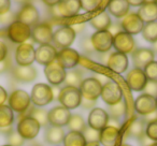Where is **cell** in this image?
<instances>
[{
    "label": "cell",
    "instance_id": "680465c9",
    "mask_svg": "<svg viewBox=\"0 0 157 146\" xmlns=\"http://www.w3.org/2000/svg\"><path fill=\"white\" fill-rule=\"evenodd\" d=\"M85 146H99V142H90V143H86Z\"/></svg>",
    "mask_w": 157,
    "mask_h": 146
},
{
    "label": "cell",
    "instance_id": "11a10c76",
    "mask_svg": "<svg viewBox=\"0 0 157 146\" xmlns=\"http://www.w3.org/2000/svg\"><path fill=\"white\" fill-rule=\"evenodd\" d=\"M84 26H85L84 24H76V25H73V26H70V27H71V28L74 30V32L76 33V32H78V31H81L82 29H84Z\"/></svg>",
    "mask_w": 157,
    "mask_h": 146
},
{
    "label": "cell",
    "instance_id": "4fadbf2b",
    "mask_svg": "<svg viewBox=\"0 0 157 146\" xmlns=\"http://www.w3.org/2000/svg\"><path fill=\"white\" fill-rule=\"evenodd\" d=\"M109 119L110 116L107 113V111H105L103 109H100V107H94L90 111V115H88V127L100 132L105 127H108Z\"/></svg>",
    "mask_w": 157,
    "mask_h": 146
},
{
    "label": "cell",
    "instance_id": "94428289",
    "mask_svg": "<svg viewBox=\"0 0 157 146\" xmlns=\"http://www.w3.org/2000/svg\"><path fill=\"white\" fill-rule=\"evenodd\" d=\"M150 146H157V142H154V143H152Z\"/></svg>",
    "mask_w": 157,
    "mask_h": 146
},
{
    "label": "cell",
    "instance_id": "2e32d148",
    "mask_svg": "<svg viewBox=\"0 0 157 146\" xmlns=\"http://www.w3.org/2000/svg\"><path fill=\"white\" fill-rule=\"evenodd\" d=\"M71 117V113L68 109L63 107H55L48 112V124L51 126L61 127L67 126Z\"/></svg>",
    "mask_w": 157,
    "mask_h": 146
},
{
    "label": "cell",
    "instance_id": "c3c4849f",
    "mask_svg": "<svg viewBox=\"0 0 157 146\" xmlns=\"http://www.w3.org/2000/svg\"><path fill=\"white\" fill-rule=\"evenodd\" d=\"M82 46H83V48L86 51V52H93L94 51V47H93V45H92V42H90V39H85L83 42H82V44H81Z\"/></svg>",
    "mask_w": 157,
    "mask_h": 146
},
{
    "label": "cell",
    "instance_id": "7a4b0ae2",
    "mask_svg": "<svg viewBox=\"0 0 157 146\" xmlns=\"http://www.w3.org/2000/svg\"><path fill=\"white\" fill-rule=\"evenodd\" d=\"M80 9V0H63L51 8V13L55 17H72L78 13Z\"/></svg>",
    "mask_w": 157,
    "mask_h": 146
},
{
    "label": "cell",
    "instance_id": "ee69618b",
    "mask_svg": "<svg viewBox=\"0 0 157 146\" xmlns=\"http://www.w3.org/2000/svg\"><path fill=\"white\" fill-rule=\"evenodd\" d=\"M144 92L148 96H152L154 98L157 97V81H147L145 87H144Z\"/></svg>",
    "mask_w": 157,
    "mask_h": 146
},
{
    "label": "cell",
    "instance_id": "74e56055",
    "mask_svg": "<svg viewBox=\"0 0 157 146\" xmlns=\"http://www.w3.org/2000/svg\"><path fill=\"white\" fill-rule=\"evenodd\" d=\"M30 117L36 119L40 124L41 127H46L48 125V112L43 109H33L30 113Z\"/></svg>",
    "mask_w": 157,
    "mask_h": 146
},
{
    "label": "cell",
    "instance_id": "f907efd6",
    "mask_svg": "<svg viewBox=\"0 0 157 146\" xmlns=\"http://www.w3.org/2000/svg\"><path fill=\"white\" fill-rule=\"evenodd\" d=\"M143 120L145 122L146 125H147L148 122H154V120H157V111H155V112H153V113L146 115L145 117L143 118Z\"/></svg>",
    "mask_w": 157,
    "mask_h": 146
},
{
    "label": "cell",
    "instance_id": "bcb514c9",
    "mask_svg": "<svg viewBox=\"0 0 157 146\" xmlns=\"http://www.w3.org/2000/svg\"><path fill=\"white\" fill-rule=\"evenodd\" d=\"M8 56V46L3 41H0V61L7 59Z\"/></svg>",
    "mask_w": 157,
    "mask_h": 146
},
{
    "label": "cell",
    "instance_id": "db71d44e",
    "mask_svg": "<svg viewBox=\"0 0 157 146\" xmlns=\"http://www.w3.org/2000/svg\"><path fill=\"white\" fill-rule=\"evenodd\" d=\"M9 66H10V63L7 59L3 60V61H0V74L7 71V70L9 69Z\"/></svg>",
    "mask_w": 157,
    "mask_h": 146
},
{
    "label": "cell",
    "instance_id": "d4e9b609",
    "mask_svg": "<svg viewBox=\"0 0 157 146\" xmlns=\"http://www.w3.org/2000/svg\"><path fill=\"white\" fill-rule=\"evenodd\" d=\"M143 23L157 22V2L156 1H143V5L137 12Z\"/></svg>",
    "mask_w": 157,
    "mask_h": 146
},
{
    "label": "cell",
    "instance_id": "e575fe53",
    "mask_svg": "<svg viewBox=\"0 0 157 146\" xmlns=\"http://www.w3.org/2000/svg\"><path fill=\"white\" fill-rule=\"evenodd\" d=\"M67 126L70 129V131H74V132H80V133H83V131L86 128V125L83 117L81 115H78V114L71 115Z\"/></svg>",
    "mask_w": 157,
    "mask_h": 146
},
{
    "label": "cell",
    "instance_id": "7c38bea8",
    "mask_svg": "<svg viewBox=\"0 0 157 146\" xmlns=\"http://www.w3.org/2000/svg\"><path fill=\"white\" fill-rule=\"evenodd\" d=\"M53 29L48 23H40L31 29V38L40 45L50 44L53 41Z\"/></svg>",
    "mask_w": 157,
    "mask_h": 146
},
{
    "label": "cell",
    "instance_id": "f5cc1de1",
    "mask_svg": "<svg viewBox=\"0 0 157 146\" xmlns=\"http://www.w3.org/2000/svg\"><path fill=\"white\" fill-rule=\"evenodd\" d=\"M151 144H152V140H150L147 137H146V134L142 135L141 137H140V145L141 146H150Z\"/></svg>",
    "mask_w": 157,
    "mask_h": 146
},
{
    "label": "cell",
    "instance_id": "83f0119b",
    "mask_svg": "<svg viewBox=\"0 0 157 146\" xmlns=\"http://www.w3.org/2000/svg\"><path fill=\"white\" fill-rule=\"evenodd\" d=\"M120 130L116 127L108 126L99 132V143L105 146H115Z\"/></svg>",
    "mask_w": 157,
    "mask_h": 146
},
{
    "label": "cell",
    "instance_id": "d590c367",
    "mask_svg": "<svg viewBox=\"0 0 157 146\" xmlns=\"http://www.w3.org/2000/svg\"><path fill=\"white\" fill-rule=\"evenodd\" d=\"M142 36L147 42L154 43L157 41V22L145 24L142 30Z\"/></svg>",
    "mask_w": 157,
    "mask_h": 146
},
{
    "label": "cell",
    "instance_id": "b9f144b4",
    "mask_svg": "<svg viewBox=\"0 0 157 146\" xmlns=\"http://www.w3.org/2000/svg\"><path fill=\"white\" fill-rule=\"evenodd\" d=\"M145 134L150 140L157 142V120L148 122V124L146 125Z\"/></svg>",
    "mask_w": 157,
    "mask_h": 146
},
{
    "label": "cell",
    "instance_id": "4316f807",
    "mask_svg": "<svg viewBox=\"0 0 157 146\" xmlns=\"http://www.w3.org/2000/svg\"><path fill=\"white\" fill-rule=\"evenodd\" d=\"M129 3L127 0H111L108 2L109 12L117 18H124L128 14Z\"/></svg>",
    "mask_w": 157,
    "mask_h": 146
},
{
    "label": "cell",
    "instance_id": "836d02e7",
    "mask_svg": "<svg viewBox=\"0 0 157 146\" xmlns=\"http://www.w3.org/2000/svg\"><path fill=\"white\" fill-rule=\"evenodd\" d=\"M83 82V77L82 72L78 70H70L66 73V79L63 83L67 84V86H72V87L78 88L81 86V83Z\"/></svg>",
    "mask_w": 157,
    "mask_h": 146
},
{
    "label": "cell",
    "instance_id": "9f6ffc18",
    "mask_svg": "<svg viewBox=\"0 0 157 146\" xmlns=\"http://www.w3.org/2000/svg\"><path fill=\"white\" fill-rule=\"evenodd\" d=\"M128 3H129V7H130V6H132V7H141V6L143 5V1H140V0H138V1L131 0V1H128Z\"/></svg>",
    "mask_w": 157,
    "mask_h": 146
},
{
    "label": "cell",
    "instance_id": "e0dca14e",
    "mask_svg": "<svg viewBox=\"0 0 157 146\" xmlns=\"http://www.w3.org/2000/svg\"><path fill=\"white\" fill-rule=\"evenodd\" d=\"M135 39L132 38V36L128 35L124 31L113 37V47L118 53L125 55L132 53L135 51Z\"/></svg>",
    "mask_w": 157,
    "mask_h": 146
},
{
    "label": "cell",
    "instance_id": "277c9868",
    "mask_svg": "<svg viewBox=\"0 0 157 146\" xmlns=\"http://www.w3.org/2000/svg\"><path fill=\"white\" fill-rule=\"evenodd\" d=\"M7 35L8 38L14 43H26L27 40L31 38V27L18 22V21H14L8 27Z\"/></svg>",
    "mask_w": 157,
    "mask_h": 146
},
{
    "label": "cell",
    "instance_id": "5b68a950",
    "mask_svg": "<svg viewBox=\"0 0 157 146\" xmlns=\"http://www.w3.org/2000/svg\"><path fill=\"white\" fill-rule=\"evenodd\" d=\"M78 89L81 92L82 98L96 101L101 95L102 84L96 77H88V79L83 80Z\"/></svg>",
    "mask_w": 157,
    "mask_h": 146
},
{
    "label": "cell",
    "instance_id": "f1b7e54d",
    "mask_svg": "<svg viewBox=\"0 0 157 146\" xmlns=\"http://www.w3.org/2000/svg\"><path fill=\"white\" fill-rule=\"evenodd\" d=\"M66 133L63 128L55 126H48L44 133V140L48 144H59L63 141Z\"/></svg>",
    "mask_w": 157,
    "mask_h": 146
},
{
    "label": "cell",
    "instance_id": "8992f818",
    "mask_svg": "<svg viewBox=\"0 0 157 146\" xmlns=\"http://www.w3.org/2000/svg\"><path fill=\"white\" fill-rule=\"evenodd\" d=\"M40 124L30 116H25L17 125V132L24 140H33L39 134Z\"/></svg>",
    "mask_w": 157,
    "mask_h": 146
},
{
    "label": "cell",
    "instance_id": "681fc988",
    "mask_svg": "<svg viewBox=\"0 0 157 146\" xmlns=\"http://www.w3.org/2000/svg\"><path fill=\"white\" fill-rule=\"evenodd\" d=\"M95 103H96V101H92V100H88V99H84V98H82V101H81V105L84 107V109L94 107Z\"/></svg>",
    "mask_w": 157,
    "mask_h": 146
},
{
    "label": "cell",
    "instance_id": "7402d4cb",
    "mask_svg": "<svg viewBox=\"0 0 157 146\" xmlns=\"http://www.w3.org/2000/svg\"><path fill=\"white\" fill-rule=\"evenodd\" d=\"M57 50L51 44L40 45L36 50V61L42 66H46L54 61L57 57Z\"/></svg>",
    "mask_w": 157,
    "mask_h": 146
},
{
    "label": "cell",
    "instance_id": "7bdbcfd3",
    "mask_svg": "<svg viewBox=\"0 0 157 146\" xmlns=\"http://www.w3.org/2000/svg\"><path fill=\"white\" fill-rule=\"evenodd\" d=\"M80 3H81V8L83 10L87 12H92L98 8L100 2L96 1V0H80Z\"/></svg>",
    "mask_w": 157,
    "mask_h": 146
},
{
    "label": "cell",
    "instance_id": "44dd1931",
    "mask_svg": "<svg viewBox=\"0 0 157 146\" xmlns=\"http://www.w3.org/2000/svg\"><path fill=\"white\" fill-rule=\"evenodd\" d=\"M135 110L140 115L146 116L153 112L157 111L156 98L148 96L146 94H142L135 100Z\"/></svg>",
    "mask_w": 157,
    "mask_h": 146
},
{
    "label": "cell",
    "instance_id": "f35d334b",
    "mask_svg": "<svg viewBox=\"0 0 157 146\" xmlns=\"http://www.w3.org/2000/svg\"><path fill=\"white\" fill-rule=\"evenodd\" d=\"M147 81H157V61H152L143 68Z\"/></svg>",
    "mask_w": 157,
    "mask_h": 146
},
{
    "label": "cell",
    "instance_id": "5bb4252c",
    "mask_svg": "<svg viewBox=\"0 0 157 146\" xmlns=\"http://www.w3.org/2000/svg\"><path fill=\"white\" fill-rule=\"evenodd\" d=\"M15 60L18 66L26 67L31 66L33 61H36V50L29 43H23L16 47Z\"/></svg>",
    "mask_w": 157,
    "mask_h": 146
},
{
    "label": "cell",
    "instance_id": "7dc6e473",
    "mask_svg": "<svg viewBox=\"0 0 157 146\" xmlns=\"http://www.w3.org/2000/svg\"><path fill=\"white\" fill-rule=\"evenodd\" d=\"M8 100V92L2 86H0V107L5 105V102Z\"/></svg>",
    "mask_w": 157,
    "mask_h": 146
},
{
    "label": "cell",
    "instance_id": "d6a6232c",
    "mask_svg": "<svg viewBox=\"0 0 157 146\" xmlns=\"http://www.w3.org/2000/svg\"><path fill=\"white\" fill-rule=\"evenodd\" d=\"M145 130H146V124L143 119H136L133 120L132 122L130 124L128 128V134L130 137H140L142 135L145 134Z\"/></svg>",
    "mask_w": 157,
    "mask_h": 146
},
{
    "label": "cell",
    "instance_id": "6da1fadb",
    "mask_svg": "<svg viewBox=\"0 0 157 146\" xmlns=\"http://www.w3.org/2000/svg\"><path fill=\"white\" fill-rule=\"evenodd\" d=\"M58 101L61 103L63 107L70 110L76 109L81 105L82 95L80 89L72 86H65L61 88L58 95Z\"/></svg>",
    "mask_w": 157,
    "mask_h": 146
},
{
    "label": "cell",
    "instance_id": "6125c7cd",
    "mask_svg": "<svg viewBox=\"0 0 157 146\" xmlns=\"http://www.w3.org/2000/svg\"><path fill=\"white\" fill-rule=\"evenodd\" d=\"M122 146H131V145H129V144H123Z\"/></svg>",
    "mask_w": 157,
    "mask_h": 146
},
{
    "label": "cell",
    "instance_id": "60d3db41",
    "mask_svg": "<svg viewBox=\"0 0 157 146\" xmlns=\"http://www.w3.org/2000/svg\"><path fill=\"white\" fill-rule=\"evenodd\" d=\"M24 144V139L18 134L17 131H12L8 134V145L10 146H22Z\"/></svg>",
    "mask_w": 157,
    "mask_h": 146
},
{
    "label": "cell",
    "instance_id": "816d5d0a",
    "mask_svg": "<svg viewBox=\"0 0 157 146\" xmlns=\"http://www.w3.org/2000/svg\"><path fill=\"white\" fill-rule=\"evenodd\" d=\"M12 18H13V15H12L10 12H8V13L3 14V15H0V23H1V24H5V23L10 22Z\"/></svg>",
    "mask_w": 157,
    "mask_h": 146
},
{
    "label": "cell",
    "instance_id": "3957f363",
    "mask_svg": "<svg viewBox=\"0 0 157 146\" xmlns=\"http://www.w3.org/2000/svg\"><path fill=\"white\" fill-rule=\"evenodd\" d=\"M31 102L37 107H44L51 103L54 99V92L51 86L43 83L36 84L31 90Z\"/></svg>",
    "mask_w": 157,
    "mask_h": 146
},
{
    "label": "cell",
    "instance_id": "603a6c76",
    "mask_svg": "<svg viewBox=\"0 0 157 146\" xmlns=\"http://www.w3.org/2000/svg\"><path fill=\"white\" fill-rule=\"evenodd\" d=\"M107 66L115 73H124L128 68V58L125 54L114 52L110 54Z\"/></svg>",
    "mask_w": 157,
    "mask_h": 146
},
{
    "label": "cell",
    "instance_id": "9a60e30c",
    "mask_svg": "<svg viewBox=\"0 0 157 146\" xmlns=\"http://www.w3.org/2000/svg\"><path fill=\"white\" fill-rule=\"evenodd\" d=\"M121 27H122L123 31L130 36L137 35L139 32H142L144 27V23L141 21V18L139 17L136 12H131L128 13L123 21L120 23Z\"/></svg>",
    "mask_w": 157,
    "mask_h": 146
},
{
    "label": "cell",
    "instance_id": "d6986e66",
    "mask_svg": "<svg viewBox=\"0 0 157 146\" xmlns=\"http://www.w3.org/2000/svg\"><path fill=\"white\" fill-rule=\"evenodd\" d=\"M127 85L129 86L131 90L133 92H141L144 89L146 83H147V79H146L145 74L142 69H138V68H133L128 72V74L126 77Z\"/></svg>",
    "mask_w": 157,
    "mask_h": 146
},
{
    "label": "cell",
    "instance_id": "ab89813d",
    "mask_svg": "<svg viewBox=\"0 0 157 146\" xmlns=\"http://www.w3.org/2000/svg\"><path fill=\"white\" fill-rule=\"evenodd\" d=\"M82 134H83L86 143H90V142H99V131L94 130L90 127L86 126L85 130L83 131Z\"/></svg>",
    "mask_w": 157,
    "mask_h": 146
},
{
    "label": "cell",
    "instance_id": "8d00e7d4",
    "mask_svg": "<svg viewBox=\"0 0 157 146\" xmlns=\"http://www.w3.org/2000/svg\"><path fill=\"white\" fill-rule=\"evenodd\" d=\"M126 112V105H125L124 101H121V102L116 103L114 105L109 107V111L107 112L109 114L110 118H114V119H118L121 118Z\"/></svg>",
    "mask_w": 157,
    "mask_h": 146
},
{
    "label": "cell",
    "instance_id": "f546056e",
    "mask_svg": "<svg viewBox=\"0 0 157 146\" xmlns=\"http://www.w3.org/2000/svg\"><path fill=\"white\" fill-rule=\"evenodd\" d=\"M111 18H110L109 14L107 12H101L98 15L94 16L93 18H90V24L96 29L97 31L101 30H108L111 26Z\"/></svg>",
    "mask_w": 157,
    "mask_h": 146
},
{
    "label": "cell",
    "instance_id": "52a82bcc",
    "mask_svg": "<svg viewBox=\"0 0 157 146\" xmlns=\"http://www.w3.org/2000/svg\"><path fill=\"white\" fill-rule=\"evenodd\" d=\"M90 42L94 47V51L97 53H105L109 52L113 46V36L110 33L109 30H101L96 31L90 37Z\"/></svg>",
    "mask_w": 157,
    "mask_h": 146
},
{
    "label": "cell",
    "instance_id": "6f0895ef",
    "mask_svg": "<svg viewBox=\"0 0 157 146\" xmlns=\"http://www.w3.org/2000/svg\"><path fill=\"white\" fill-rule=\"evenodd\" d=\"M57 2H58V1H44V3H45V5H48V7H54V6H56L57 5Z\"/></svg>",
    "mask_w": 157,
    "mask_h": 146
},
{
    "label": "cell",
    "instance_id": "be15d7a7",
    "mask_svg": "<svg viewBox=\"0 0 157 146\" xmlns=\"http://www.w3.org/2000/svg\"><path fill=\"white\" fill-rule=\"evenodd\" d=\"M156 107H157V97H156Z\"/></svg>",
    "mask_w": 157,
    "mask_h": 146
},
{
    "label": "cell",
    "instance_id": "484cf974",
    "mask_svg": "<svg viewBox=\"0 0 157 146\" xmlns=\"http://www.w3.org/2000/svg\"><path fill=\"white\" fill-rule=\"evenodd\" d=\"M12 75L17 81L23 83H29L37 77V70L33 66H26V67L16 66L12 70Z\"/></svg>",
    "mask_w": 157,
    "mask_h": 146
},
{
    "label": "cell",
    "instance_id": "f6af8a7d",
    "mask_svg": "<svg viewBox=\"0 0 157 146\" xmlns=\"http://www.w3.org/2000/svg\"><path fill=\"white\" fill-rule=\"evenodd\" d=\"M11 8V2L9 0H0V15L8 13Z\"/></svg>",
    "mask_w": 157,
    "mask_h": 146
},
{
    "label": "cell",
    "instance_id": "30bf717a",
    "mask_svg": "<svg viewBox=\"0 0 157 146\" xmlns=\"http://www.w3.org/2000/svg\"><path fill=\"white\" fill-rule=\"evenodd\" d=\"M66 70L60 66V63L55 59L51 63L45 66L44 69V74L48 83H51L54 86H58L61 83L65 82L66 79Z\"/></svg>",
    "mask_w": 157,
    "mask_h": 146
},
{
    "label": "cell",
    "instance_id": "9c48e42d",
    "mask_svg": "<svg viewBox=\"0 0 157 146\" xmlns=\"http://www.w3.org/2000/svg\"><path fill=\"white\" fill-rule=\"evenodd\" d=\"M100 97L105 101V103L111 107L123 100V92L117 83L110 81L102 85Z\"/></svg>",
    "mask_w": 157,
    "mask_h": 146
},
{
    "label": "cell",
    "instance_id": "8fae6325",
    "mask_svg": "<svg viewBox=\"0 0 157 146\" xmlns=\"http://www.w3.org/2000/svg\"><path fill=\"white\" fill-rule=\"evenodd\" d=\"M75 35L76 33L70 26H63L53 33V42L56 47L61 50L68 48L74 42Z\"/></svg>",
    "mask_w": 157,
    "mask_h": 146
},
{
    "label": "cell",
    "instance_id": "cb8c5ba5",
    "mask_svg": "<svg viewBox=\"0 0 157 146\" xmlns=\"http://www.w3.org/2000/svg\"><path fill=\"white\" fill-rule=\"evenodd\" d=\"M132 62L138 69H142L148 65L150 62L154 61V52L150 48H137L132 53Z\"/></svg>",
    "mask_w": 157,
    "mask_h": 146
},
{
    "label": "cell",
    "instance_id": "e7e4bbea",
    "mask_svg": "<svg viewBox=\"0 0 157 146\" xmlns=\"http://www.w3.org/2000/svg\"><path fill=\"white\" fill-rule=\"evenodd\" d=\"M3 146H10V145H3Z\"/></svg>",
    "mask_w": 157,
    "mask_h": 146
},
{
    "label": "cell",
    "instance_id": "91938a15",
    "mask_svg": "<svg viewBox=\"0 0 157 146\" xmlns=\"http://www.w3.org/2000/svg\"><path fill=\"white\" fill-rule=\"evenodd\" d=\"M153 45H154V48H155V50L157 51V41H156V42H154V43H153Z\"/></svg>",
    "mask_w": 157,
    "mask_h": 146
},
{
    "label": "cell",
    "instance_id": "ac0fdd59",
    "mask_svg": "<svg viewBox=\"0 0 157 146\" xmlns=\"http://www.w3.org/2000/svg\"><path fill=\"white\" fill-rule=\"evenodd\" d=\"M81 56L73 48H63L60 50L57 53L56 60L60 63V66L63 69H72L75 66H78V63L80 62Z\"/></svg>",
    "mask_w": 157,
    "mask_h": 146
},
{
    "label": "cell",
    "instance_id": "4dcf8cb0",
    "mask_svg": "<svg viewBox=\"0 0 157 146\" xmlns=\"http://www.w3.org/2000/svg\"><path fill=\"white\" fill-rule=\"evenodd\" d=\"M63 145L65 146H85L86 141L83 134L80 132L70 131L63 137Z\"/></svg>",
    "mask_w": 157,
    "mask_h": 146
},
{
    "label": "cell",
    "instance_id": "1f68e13d",
    "mask_svg": "<svg viewBox=\"0 0 157 146\" xmlns=\"http://www.w3.org/2000/svg\"><path fill=\"white\" fill-rule=\"evenodd\" d=\"M14 120L13 111L9 105H1L0 107V129L11 127Z\"/></svg>",
    "mask_w": 157,
    "mask_h": 146
},
{
    "label": "cell",
    "instance_id": "ffe728a7",
    "mask_svg": "<svg viewBox=\"0 0 157 146\" xmlns=\"http://www.w3.org/2000/svg\"><path fill=\"white\" fill-rule=\"evenodd\" d=\"M39 11L35 6L30 5H25L20 10V12L16 15V21L23 23V24L27 25V26H36L39 22Z\"/></svg>",
    "mask_w": 157,
    "mask_h": 146
},
{
    "label": "cell",
    "instance_id": "ba28073f",
    "mask_svg": "<svg viewBox=\"0 0 157 146\" xmlns=\"http://www.w3.org/2000/svg\"><path fill=\"white\" fill-rule=\"evenodd\" d=\"M9 101V107L13 112H17V113H23V112L27 111L30 107L31 99L30 96L24 90H14L10 97L8 98Z\"/></svg>",
    "mask_w": 157,
    "mask_h": 146
}]
</instances>
